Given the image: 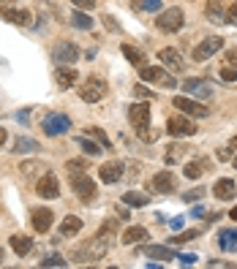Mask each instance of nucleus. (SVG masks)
<instances>
[{
    "label": "nucleus",
    "mask_w": 237,
    "mask_h": 269,
    "mask_svg": "<svg viewBox=\"0 0 237 269\" xmlns=\"http://www.w3.org/2000/svg\"><path fill=\"white\" fill-rule=\"evenodd\" d=\"M106 93H109V84H106L101 76H87V82L79 87V98H82L85 104H98V101H104Z\"/></svg>",
    "instance_id": "f03ea898"
},
{
    "label": "nucleus",
    "mask_w": 237,
    "mask_h": 269,
    "mask_svg": "<svg viewBox=\"0 0 237 269\" xmlns=\"http://www.w3.org/2000/svg\"><path fill=\"white\" fill-rule=\"evenodd\" d=\"M87 169V158H71L66 160V172H85Z\"/></svg>",
    "instance_id": "4c0bfd02"
},
{
    "label": "nucleus",
    "mask_w": 237,
    "mask_h": 269,
    "mask_svg": "<svg viewBox=\"0 0 237 269\" xmlns=\"http://www.w3.org/2000/svg\"><path fill=\"white\" fill-rule=\"evenodd\" d=\"M79 147L85 150V155H87V158H98V155L104 152V147L96 144V142H90V139H87V133H85V136H79Z\"/></svg>",
    "instance_id": "72a5a7b5"
},
{
    "label": "nucleus",
    "mask_w": 237,
    "mask_h": 269,
    "mask_svg": "<svg viewBox=\"0 0 237 269\" xmlns=\"http://www.w3.org/2000/svg\"><path fill=\"white\" fill-rule=\"evenodd\" d=\"M169 226H172V228H174V231H177V228H180V226H183V223H180V218H174V221H169Z\"/></svg>",
    "instance_id": "5fc2aeb1"
},
{
    "label": "nucleus",
    "mask_w": 237,
    "mask_h": 269,
    "mask_svg": "<svg viewBox=\"0 0 237 269\" xmlns=\"http://www.w3.org/2000/svg\"><path fill=\"white\" fill-rule=\"evenodd\" d=\"M109 242H104L101 237H93L87 245H82V248L74 250V261L77 264H98L101 258H106V253H109Z\"/></svg>",
    "instance_id": "f257e3e1"
},
{
    "label": "nucleus",
    "mask_w": 237,
    "mask_h": 269,
    "mask_svg": "<svg viewBox=\"0 0 237 269\" xmlns=\"http://www.w3.org/2000/svg\"><path fill=\"white\" fill-rule=\"evenodd\" d=\"M204 16H207V22H213V25H223V22H226L223 0H207V6H204Z\"/></svg>",
    "instance_id": "aec40b11"
},
{
    "label": "nucleus",
    "mask_w": 237,
    "mask_h": 269,
    "mask_svg": "<svg viewBox=\"0 0 237 269\" xmlns=\"http://www.w3.org/2000/svg\"><path fill=\"white\" fill-rule=\"evenodd\" d=\"M172 106L177 111H183V114H188V117H207L210 114L207 106H202L199 101H194V98H188V95H177L172 101Z\"/></svg>",
    "instance_id": "9d476101"
},
{
    "label": "nucleus",
    "mask_w": 237,
    "mask_h": 269,
    "mask_svg": "<svg viewBox=\"0 0 237 269\" xmlns=\"http://www.w3.org/2000/svg\"><path fill=\"white\" fill-rule=\"evenodd\" d=\"M104 28L112 30V33H120V25L115 22V16H104Z\"/></svg>",
    "instance_id": "de8ad7c7"
},
{
    "label": "nucleus",
    "mask_w": 237,
    "mask_h": 269,
    "mask_svg": "<svg viewBox=\"0 0 237 269\" xmlns=\"http://www.w3.org/2000/svg\"><path fill=\"white\" fill-rule=\"evenodd\" d=\"M82 231V221L77 215H66L63 223H60V237H77Z\"/></svg>",
    "instance_id": "a878e982"
},
{
    "label": "nucleus",
    "mask_w": 237,
    "mask_h": 269,
    "mask_svg": "<svg viewBox=\"0 0 237 269\" xmlns=\"http://www.w3.org/2000/svg\"><path fill=\"white\" fill-rule=\"evenodd\" d=\"M120 52H123V57L131 63L134 68H139V65H145V63H147L145 52H142V49H136V47H131V44H123V47H120Z\"/></svg>",
    "instance_id": "5701e85b"
},
{
    "label": "nucleus",
    "mask_w": 237,
    "mask_h": 269,
    "mask_svg": "<svg viewBox=\"0 0 237 269\" xmlns=\"http://www.w3.org/2000/svg\"><path fill=\"white\" fill-rule=\"evenodd\" d=\"M139 79L142 82H147V84H161V87H177V79H174L169 71H164V68H158V65H139Z\"/></svg>",
    "instance_id": "7ed1b4c3"
},
{
    "label": "nucleus",
    "mask_w": 237,
    "mask_h": 269,
    "mask_svg": "<svg viewBox=\"0 0 237 269\" xmlns=\"http://www.w3.org/2000/svg\"><path fill=\"white\" fill-rule=\"evenodd\" d=\"M229 218H232V221H237V207H235V209H232V212H229Z\"/></svg>",
    "instance_id": "4d7b16f0"
},
{
    "label": "nucleus",
    "mask_w": 237,
    "mask_h": 269,
    "mask_svg": "<svg viewBox=\"0 0 237 269\" xmlns=\"http://www.w3.org/2000/svg\"><path fill=\"white\" fill-rule=\"evenodd\" d=\"M145 255L158 258V261H172V258H177V253H174L172 248H164V245H150V248H145Z\"/></svg>",
    "instance_id": "bb28decb"
},
{
    "label": "nucleus",
    "mask_w": 237,
    "mask_h": 269,
    "mask_svg": "<svg viewBox=\"0 0 237 269\" xmlns=\"http://www.w3.org/2000/svg\"><path fill=\"white\" fill-rule=\"evenodd\" d=\"M186 150H188V147H183V144H177V142H172V144L167 147V152H164V163H167V166L180 163L183 155H186Z\"/></svg>",
    "instance_id": "c85d7f7f"
},
{
    "label": "nucleus",
    "mask_w": 237,
    "mask_h": 269,
    "mask_svg": "<svg viewBox=\"0 0 237 269\" xmlns=\"http://www.w3.org/2000/svg\"><path fill=\"white\" fill-rule=\"evenodd\" d=\"M177 258H180V264H186V267H188V264H196L194 253H183V255H177Z\"/></svg>",
    "instance_id": "8fccbe9b"
},
{
    "label": "nucleus",
    "mask_w": 237,
    "mask_h": 269,
    "mask_svg": "<svg viewBox=\"0 0 237 269\" xmlns=\"http://www.w3.org/2000/svg\"><path fill=\"white\" fill-rule=\"evenodd\" d=\"M221 49H223V38L221 35H210V38H204L199 47H194V60L204 63L207 57H213L216 52H221Z\"/></svg>",
    "instance_id": "f8f14e48"
},
{
    "label": "nucleus",
    "mask_w": 237,
    "mask_h": 269,
    "mask_svg": "<svg viewBox=\"0 0 237 269\" xmlns=\"http://www.w3.org/2000/svg\"><path fill=\"white\" fill-rule=\"evenodd\" d=\"M71 128V120L66 117V114H57V111H49L47 117L41 120V131L47 133V136H60V133H66Z\"/></svg>",
    "instance_id": "6e6552de"
},
{
    "label": "nucleus",
    "mask_w": 237,
    "mask_h": 269,
    "mask_svg": "<svg viewBox=\"0 0 237 269\" xmlns=\"http://www.w3.org/2000/svg\"><path fill=\"white\" fill-rule=\"evenodd\" d=\"M183 25H186V14H183V8H177V6L161 11L158 19H155V28H158L161 33H177Z\"/></svg>",
    "instance_id": "20e7f679"
},
{
    "label": "nucleus",
    "mask_w": 237,
    "mask_h": 269,
    "mask_svg": "<svg viewBox=\"0 0 237 269\" xmlns=\"http://www.w3.org/2000/svg\"><path fill=\"white\" fill-rule=\"evenodd\" d=\"M221 79H223V82H237V68L223 65V68H221Z\"/></svg>",
    "instance_id": "79ce46f5"
},
{
    "label": "nucleus",
    "mask_w": 237,
    "mask_h": 269,
    "mask_svg": "<svg viewBox=\"0 0 237 269\" xmlns=\"http://www.w3.org/2000/svg\"><path fill=\"white\" fill-rule=\"evenodd\" d=\"M226 22H229V25H237V3H232V6L226 8Z\"/></svg>",
    "instance_id": "49530a36"
},
{
    "label": "nucleus",
    "mask_w": 237,
    "mask_h": 269,
    "mask_svg": "<svg viewBox=\"0 0 237 269\" xmlns=\"http://www.w3.org/2000/svg\"><path fill=\"white\" fill-rule=\"evenodd\" d=\"M35 193L41 196V199H57V196H60V182H57V177L49 172V169L38 177V182H35Z\"/></svg>",
    "instance_id": "9b49d317"
},
{
    "label": "nucleus",
    "mask_w": 237,
    "mask_h": 269,
    "mask_svg": "<svg viewBox=\"0 0 237 269\" xmlns=\"http://www.w3.org/2000/svg\"><path fill=\"white\" fill-rule=\"evenodd\" d=\"M35 150H38V142H35V139L19 136L14 142V150H11V152H17V155H30V152H35Z\"/></svg>",
    "instance_id": "7c9ffc66"
},
{
    "label": "nucleus",
    "mask_w": 237,
    "mask_h": 269,
    "mask_svg": "<svg viewBox=\"0 0 237 269\" xmlns=\"http://www.w3.org/2000/svg\"><path fill=\"white\" fill-rule=\"evenodd\" d=\"M96 237H101L104 242H109V245H112V237H115V221H106L104 226L98 228V234H96Z\"/></svg>",
    "instance_id": "e433bc0d"
},
{
    "label": "nucleus",
    "mask_w": 237,
    "mask_h": 269,
    "mask_svg": "<svg viewBox=\"0 0 237 269\" xmlns=\"http://www.w3.org/2000/svg\"><path fill=\"white\" fill-rule=\"evenodd\" d=\"M174 188H177L174 172H158L147 182V190H150V193H174Z\"/></svg>",
    "instance_id": "1a4fd4ad"
},
{
    "label": "nucleus",
    "mask_w": 237,
    "mask_h": 269,
    "mask_svg": "<svg viewBox=\"0 0 237 269\" xmlns=\"http://www.w3.org/2000/svg\"><path fill=\"white\" fill-rule=\"evenodd\" d=\"M167 131H169V136H174V139H180V136H196V123H191L188 120V114H172L169 117V123H167Z\"/></svg>",
    "instance_id": "423d86ee"
},
{
    "label": "nucleus",
    "mask_w": 237,
    "mask_h": 269,
    "mask_svg": "<svg viewBox=\"0 0 237 269\" xmlns=\"http://www.w3.org/2000/svg\"><path fill=\"white\" fill-rule=\"evenodd\" d=\"M71 188H74V193L79 196V201H85V204H90V201H96V193H98V188L96 182H93L87 174L82 172H74L71 174Z\"/></svg>",
    "instance_id": "39448f33"
},
{
    "label": "nucleus",
    "mask_w": 237,
    "mask_h": 269,
    "mask_svg": "<svg viewBox=\"0 0 237 269\" xmlns=\"http://www.w3.org/2000/svg\"><path fill=\"white\" fill-rule=\"evenodd\" d=\"M218 248L226 250V253H235L237 250V231L235 228H223V231H218Z\"/></svg>",
    "instance_id": "393cba45"
},
{
    "label": "nucleus",
    "mask_w": 237,
    "mask_h": 269,
    "mask_svg": "<svg viewBox=\"0 0 237 269\" xmlns=\"http://www.w3.org/2000/svg\"><path fill=\"white\" fill-rule=\"evenodd\" d=\"M235 169H237V158H235Z\"/></svg>",
    "instance_id": "13d9d810"
},
{
    "label": "nucleus",
    "mask_w": 237,
    "mask_h": 269,
    "mask_svg": "<svg viewBox=\"0 0 237 269\" xmlns=\"http://www.w3.org/2000/svg\"><path fill=\"white\" fill-rule=\"evenodd\" d=\"M158 60L164 63V68L172 71V74H183L186 71V63H183V55L177 52V49H161L158 52Z\"/></svg>",
    "instance_id": "4468645a"
},
{
    "label": "nucleus",
    "mask_w": 237,
    "mask_h": 269,
    "mask_svg": "<svg viewBox=\"0 0 237 269\" xmlns=\"http://www.w3.org/2000/svg\"><path fill=\"white\" fill-rule=\"evenodd\" d=\"M229 147H232V150H235V147H237V136H232V142H229Z\"/></svg>",
    "instance_id": "6e6d98bb"
},
{
    "label": "nucleus",
    "mask_w": 237,
    "mask_h": 269,
    "mask_svg": "<svg viewBox=\"0 0 237 269\" xmlns=\"http://www.w3.org/2000/svg\"><path fill=\"white\" fill-rule=\"evenodd\" d=\"M11 250H14L19 258H25V255L33 250V239H30L28 234H14L11 237Z\"/></svg>",
    "instance_id": "b1692460"
},
{
    "label": "nucleus",
    "mask_w": 237,
    "mask_h": 269,
    "mask_svg": "<svg viewBox=\"0 0 237 269\" xmlns=\"http://www.w3.org/2000/svg\"><path fill=\"white\" fill-rule=\"evenodd\" d=\"M66 264H68V261H66L63 255L52 253V255H49V258H44V261H41V267H66Z\"/></svg>",
    "instance_id": "ea45409f"
},
{
    "label": "nucleus",
    "mask_w": 237,
    "mask_h": 269,
    "mask_svg": "<svg viewBox=\"0 0 237 269\" xmlns=\"http://www.w3.org/2000/svg\"><path fill=\"white\" fill-rule=\"evenodd\" d=\"M123 204H126V207H147V204H150V196L139 193V190H128V193L123 196Z\"/></svg>",
    "instance_id": "2f4dec72"
},
{
    "label": "nucleus",
    "mask_w": 237,
    "mask_h": 269,
    "mask_svg": "<svg viewBox=\"0 0 237 269\" xmlns=\"http://www.w3.org/2000/svg\"><path fill=\"white\" fill-rule=\"evenodd\" d=\"M44 172H47V166L41 160H22V166H19V174L28 179H33L35 174H44Z\"/></svg>",
    "instance_id": "c756f323"
},
{
    "label": "nucleus",
    "mask_w": 237,
    "mask_h": 269,
    "mask_svg": "<svg viewBox=\"0 0 237 269\" xmlns=\"http://www.w3.org/2000/svg\"><path fill=\"white\" fill-rule=\"evenodd\" d=\"M77 8H82V11H93L96 8V0H71Z\"/></svg>",
    "instance_id": "c03bdc74"
},
{
    "label": "nucleus",
    "mask_w": 237,
    "mask_h": 269,
    "mask_svg": "<svg viewBox=\"0 0 237 269\" xmlns=\"http://www.w3.org/2000/svg\"><path fill=\"white\" fill-rule=\"evenodd\" d=\"M68 19H71V25H74V28H79V30H90L93 28L90 14H87V11H82V8H79V11H74Z\"/></svg>",
    "instance_id": "473e14b6"
},
{
    "label": "nucleus",
    "mask_w": 237,
    "mask_h": 269,
    "mask_svg": "<svg viewBox=\"0 0 237 269\" xmlns=\"http://www.w3.org/2000/svg\"><path fill=\"white\" fill-rule=\"evenodd\" d=\"M213 196L221 201H232L237 196V185H235V179H216V185H213Z\"/></svg>",
    "instance_id": "6ab92c4d"
},
{
    "label": "nucleus",
    "mask_w": 237,
    "mask_h": 269,
    "mask_svg": "<svg viewBox=\"0 0 237 269\" xmlns=\"http://www.w3.org/2000/svg\"><path fill=\"white\" fill-rule=\"evenodd\" d=\"M6 142H8V133H6V128H0V147L6 144Z\"/></svg>",
    "instance_id": "603ef678"
},
{
    "label": "nucleus",
    "mask_w": 237,
    "mask_h": 269,
    "mask_svg": "<svg viewBox=\"0 0 237 269\" xmlns=\"http://www.w3.org/2000/svg\"><path fill=\"white\" fill-rule=\"evenodd\" d=\"M131 6L136 11H161V0H134Z\"/></svg>",
    "instance_id": "c9c22d12"
},
{
    "label": "nucleus",
    "mask_w": 237,
    "mask_h": 269,
    "mask_svg": "<svg viewBox=\"0 0 237 269\" xmlns=\"http://www.w3.org/2000/svg\"><path fill=\"white\" fill-rule=\"evenodd\" d=\"M188 95H196V98H202V101H207V98H213V87H210L204 79H186V82L180 84Z\"/></svg>",
    "instance_id": "dca6fc26"
},
{
    "label": "nucleus",
    "mask_w": 237,
    "mask_h": 269,
    "mask_svg": "<svg viewBox=\"0 0 237 269\" xmlns=\"http://www.w3.org/2000/svg\"><path fill=\"white\" fill-rule=\"evenodd\" d=\"M223 63H226L229 68H237V47L226 49V55H223Z\"/></svg>",
    "instance_id": "a19ab883"
},
{
    "label": "nucleus",
    "mask_w": 237,
    "mask_h": 269,
    "mask_svg": "<svg viewBox=\"0 0 237 269\" xmlns=\"http://www.w3.org/2000/svg\"><path fill=\"white\" fill-rule=\"evenodd\" d=\"M210 169V160H204V158H199V160H191V163H186V177L188 179H199L204 172Z\"/></svg>",
    "instance_id": "cd10ccee"
},
{
    "label": "nucleus",
    "mask_w": 237,
    "mask_h": 269,
    "mask_svg": "<svg viewBox=\"0 0 237 269\" xmlns=\"http://www.w3.org/2000/svg\"><path fill=\"white\" fill-rule=\"evenodd\" d=\"M128 120H131V125L136 128V133L150 128V106L147 104H134L131 109H128Z\"/></svg>",
    "instance_id": "2eb2a0df"
},
{
    "label": "nucleus",
    "mask_w": 237,
    "mask_h": 269,
    "mask_svg": "<svg viewBox=\"0 0 237 269\" xmlns=\"http://www.w3.org/2000/svg\"><path fill=\"white\" fill-rule=\"evenodd\" d=\"M52 60L57 65H74L79 60V49L74 41H57L55 49H52Z\"/></svg>",
    "instance_id": "0eeeda50"
},
{
    "label": "nucleus",
    "mask_w": 237,
    "mask_h": 269,
    "mask_svg": "<svg viewBox=\"0 0 237 269\" xmlns=\"http://www.w3.org/2000/svg\"><path fill=\"white\" fill-rule=\"evenodd\" d=\"M6 3H14V0H6Z\"/></svg>",
    "instance_id": "bf43d9fd"
},
{
    "label": "nucleus",
    "mask_w": 237,
    "mask_h": 269,
    "mask_svg": "<svg viewBox=\"0 0 237 269\" xmlns=\"http://www.w3.org/2000/svg\"><path fill=\"white\" fill-rule=\"evenodd\" d=\"M147 239V228L145 226H128L126 231H123V237H120V242L123 245H139V242Z\"/></svg>",
    "instance_id": "4be33fe9"
},
{
    "label": "nucleus",
    "mask_w": 237,
    "mask_h": 269,
    "mask_svg": "<svg viewBox=\"0 0 237 269\" xmlns=\"http://www.w3.org/2000/svg\"><path fill=\"white\" fill-rule=\"evenodd\" d=\"M87 136H93L98 142V144L104 147V150H112V142H109V136H106L104 131H101V128H96V125H93V128H87Z\"/></svg>",
    "instance_id": "f704fd0d"
},
{
    "label": "nucleus",
    "mask_w": 237,
    "mask_h": 269,
    "mask_svg": "<svg viewBox=\"0 0 237 269\" xmlns=\"http://www.w3.org/2000/svg\"><path fill=\"white\" fill-rule=\"evenodd\" d=\"M204 215H207V209H204L202 204H199V207H194V209H191V218H204Z\"/></svg>",
    "instance_id": "3c124183"
},
{
    "label": "nucleus",
    "mask_w": 237,
    "mask_h": 269,
    "mask_svg": "<svg viewBox=\"0 0 237 269\" xmlns=\"http://www.w3.org/2000/svg\"><path fill=\"white\" fill-rule=\"evenodd\" d=\"M55 82H57V87H60V90L74 87V84L79 82L77 68H74V65H57V71H55Z\"/></svg>",
    "instance_id": "f3484780"
},
{
    "label": "nucleus",
    "mask_w": 237,
    "mask_h": 269,
    "mask_svg": "<svg viewBox=\"0 0 237 269\" xmlns=\"http://www.w3.org/2000/svg\"><path fill=\"white\" fill-rule=\"evenodd\" d=\"M118 212H120V218H123V221H126V218H131V215H128V209H126V207H118Z\"/></svg>",
    "instance_id": "864d4df0"
},
{
    "label": "nucleus",
    "mask_w": 237,
    "mask_h": 269,
    "mask_svg": "<svg viewBox=\"0 0 237 269\" xmlns=\"http://www.w3.org/2000/svg\"><path fill=\"white\" fill-rule=\"evenodd\" d=\"M123 172H126V163H123V160H109V163H104L98 169V179L106 182V185H115V182L123 179Z\"/></svg>",
    "instance_id": "ddd939ff"
},
{
    "label": "nucleus",
    "mask_w": 237,
    "mask_h": 269,
    "mask_svg": "<svg viewBox=\"0 0 237 269\" xmlns=\"http://www.w3.org/2000/svg\"><path fill=\"white\" fill-rule=\"evenodd\" d=\"M134 95L136 98H153V90H147L145 84H136V87H134Z\"/></svg>",
    "instance_id": "a18cd8bd"
},
{
    "label": "nucleus",
    "mask_w": 237,
    "mask_h": 269,
    "mask_svg": "<svg viewBox=\"0 0 237 269\" xmlns=\"http://www.w3.org/2000/svg\"><path fill=\"white\" fill-rule=\"evenodd\" d=\"M216 155H218V160H229L232 158V147H221Z\"/></svg>",
    "instance_id": "09e8293b"
},
{
    "label": "nucleus",
    "mask_w": 237,
    "mask_h": 269,
    "mask_svg": "<svg viewBox=\"0 0 237 269\" xmlns=\"http://www.w3.org/2000/svg\"><path fill=\"white\" fill-rule=\"evenodd\" d=\"M196 237H199V231H183V234L172 237L169 245H183V242H191V239H196Z\"/></svg>",
    "instance_id": "58836bf2"
},
{
    "label": "nucleus",
    "mask_w": 237,
    "mask_h": 269,
    "mask_svg": "<svg viewBox=\"0 0 237 269\" xmlns=\"http://www.w3.org/2000/svg\"><path fill=\"white\" fill-rule=\"evenodd\" d=\"M52 223H55V212L52 209H47V207L33 209V228L38 234H47L49 228H52Z\"/></svg>",
    "instance_id": "a211bd4d"
},
{
    "label": "nucleus",
    "mask_w": 237,
    "mask_h": 269,
    "mask_svg": "<svg viewBox=\"0 0 237 269\" xmlns=\"http://www.w3.org/2000/svg\"><path fill=\"white\" fill-rule=\"evenodd\" d=\"M0 19H8L11 25L28 28L30 25V11H25V8H0Z\"/></svg>",
    "instance_id": "412c9836"
},
{
    "label": "nucleus",
    "mask_w": 237,
    "mask_h": 269,
    "mask_svg": "<svg viewBox=\"0 0 237 269\" xmlns=\"http://www.w3.org/2000/svg\"><path fill=\"white\" fill-rule=\"evenodd\" d=\"M202 188H194V190H188V193H183V201H199L202 199Z\"/></svg>",
    "instance_id": "37998d69"
}]
</instances>
